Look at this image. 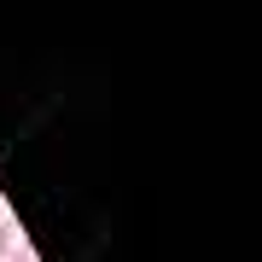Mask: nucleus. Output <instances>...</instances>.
I'll return each instance as SVG.
<instances>
[{"label": "nucleus", "instance_id": "obj_1", "mask_svg": "<svg viewBox=\"0 0 262 262\" xmlns=\"http://www.w3.org/2000/svg\"><path fill=\"white\" fill-rule=\"evenodd\" d=\"M0 251H6V256H24V251H29V245H24V227H18V222H0Z\"/></svg>", "mask_w": 262, "mask_h": 262}, {"label": "nucleus", "instance_id": "obj_2", "mask_svg": "<svg viewBox=\"0 0 262 262\" xmlns=\"http://www.w3.org/2000/svg\"><path fill=\"white\" fill-rule=\"evenodd\" d=\"M12 262H35V256H29V251H24V256H12Z\"/></svg>", "mask_w": 262, "mask_h": 262}]
</instances>
